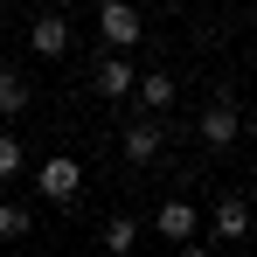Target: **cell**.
<instances>
[{
	"mask_svg": "<svg viewBox=\"0 0 257 257\" xmlns=\"http://www.w3.org/2000/svg\"><path fill=\"white\" fill-rule=\"evenodd\" d=\"M28 49L56 63V56L70 49V21H63V14H35V28H28Z\"/></svg>",
	"mask_w": 257,
	"mask_h": 257,
	"instance_id": "cell-7",
	"label": "cell"
},
{
	"mask_svg": "<svg viewBox=\"0 0 257 257\" xmlns=\"http://www.w3.org/2000/svg\"><path fill=\"white\" fill-rule=\"evenodd\" d=\"M97 35H104V49H132L146 35V21H139L132 0H104V7H97Z\"/></svg>",
	"mask_w": 257,
	"mask_h": 257,
	"instance_id": "cell-3",
	"label": "cell"
},
{
	"mask_svg": "<svg viewBox=\"0 0 257 257\" xmlns=\"http://www.w3.org/2000/svg\"><path fill=\"white\" fill-rule=\"evenodd\" d=\"M125 160H132V167L160 160V125H153V118H139V125H125Z\"/></svg>",
	"mask_w": 257,
	"mask_h": 257,
	"instance_id": "cell-8",
	"label": "cell"
},
{
	"mask_svg": "<svg viewBox=\"0 0 257 257\" xmlns=\"http://www.w3.org/2000/svg\"><path fill=\"white\" fill-rule=\"evenodd\" d=\"M28 104H35V84L14 77V70H0V118H21Z\"/></svg>",
	"mask_w": 257,
	"mask_h": 257,
	"instance_id": "cell-9",
	"label": "cell"
},
{
	"mask_svg": "<svg viewBox=\"0 0 257 257\" xmlns=\"http://www.w3.org/2000/svg\"><path fill=\"white\" fill-rule=\"evenodd\" d=\"M28 229H35V215L21 209V202H0V243H21Z\"/></svg>",
	"mask_w": 257,
	"mask_h": 257,
	"instance_id": "cell-11",
	"label": "cell"
},
{
	"mask_svg": "<svg viewBox=\"0 0 257 257\" xmlns=\"http://www.w3.org/2000/svg\"><path fill=\"white\" fill-rule=\"evenodd\" d=\"M35 188H42V202H77L84 195V160L77 153H49L42 174H35Z\"/></svg>",
	"mask_w": 257,
	"mask_h": 257,
	"instance_id": "cell-1",
	"label": "cell"
},
{
	"mask_svg": "<svg viewBox=\"0 0 257 257\" xmlns=\"http://www.w3.org/2000/svg\"><path fill=\"white\" fill-rule=\"evenodd\" d=\"M209 229L222 236V243H236V236H250V209H243V195H222L209 209Z\"/></svg>",
	"mask_w": 257,
	"mask_h": 257,
	"instance_id": "cell-6",
	"label": "cell"
},
{
	"mask_svg": "<svg viewBox=\"0 0 257 257\" xmlns=\"http://www.w3.org/2000/svg\"><path fill=\"white\" fill-rule=\"evenodd\" d=\"M90 84H97V97H132V90H139V77H132L125 49H111V56L97 63V77H90Z\"/></svg>",
	"mask_w": 257,
	"mask_h": 257,
	"instance_id": "cell-5",
	"label": "cell"
},
{
	"mask_svg": "<svg viewBox=\"0 0 257 257\" xmlns=\"http://www.w3.org/2000/svg\"><path fill=\"white\" fill-rule=\"evenodd\" d=\"M153 229L195 257V229H202V209H188V202H160V209H153Z\"/></svg>",
	"mask_w": 257,
	"mask_h": 257,
	"instance_id": "cell-4",
	"label": "cell"
},
{
	"mask_svg": "<svg viewBox=\"0 0 257 257\" xmlns=\"http://www.w3.org/2000/svg\"><path fill=\"white\" fill-rule=\"evenodd\" d=\"M236 139H243V104H236V90H215L202 111V146H236Z\"/></svg>",
	"mask_w": 257,
	"mask_h": 257,
	"instance_id": "cell-2",
	"label": "cell"
},
{
	"mask_svg": "<svg viewBox=\"0 0 257 257\" xmlns=\"http://www.w3.org/2000/svg\"><path fill=\"white\" fill-rule=\"evenodd\" d=\"M132 104L167 111V104H174V77H167V70H146V77H139V90H132Z\"/></svg>",
	"mask_w": 257,
	"mask_h": 257,
	"instance_id": "cell-10",
	"label": "cell"
},
{
	"mask_svg": "<svg viewBox=\"0 0 257 257\" xmlns=\"http://www.w3.org/2000/svg\"><path fill=\"white\" fill-rule=\"evenodd\" d=\"M14 174H21V139L0 132V181H14Z\"/></svg>",
	"mask_w": 257,
	"mask_h": 257,
	"instance_id": "cell-13",
	"label": "cell"
},
{
	"mask_svg": "<svg viewBox=\"0 0 257 257\" xmlns=\"http://www.w3.org/2000/svg\"><path fill=\"white\" fill-rule=\"evenodd\" d=\"M97 236H104V250H132V243H139V215H111Z\"/></svg>",
	"mask_w": 257,
	"mask_h": 257,
	"instance_id": "cell-12",
	"label": "cell"
}]
</instances>
